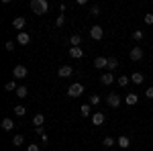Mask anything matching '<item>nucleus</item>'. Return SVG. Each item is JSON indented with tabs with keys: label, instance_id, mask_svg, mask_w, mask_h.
Here are the masks:
<instances>
[{
	"label": "nucleus",
	"instance_id": "393cba45",
	"mask_svg": "<svg viewBox=\"0 0 153 151\" xmlns=\"http://www.w3.org/2000/svg\"><path fill=\"white\" fill-rule=\"evenodd\" d=\"M12 143L19 147V145H23V143H25V137H23V135H14V137H12Z\"/></svg>",
	"mask_w": 153,
	"mask_h": 151
},
{
	"label": "nucleus",
	"instance_id": "ddd939ff",
	"mask_svg": "<svg viewBox=\"0 0 153 151\" xmlns=\"http://www.w3.org/2000/svg\"><path fill=\"white\" fill-rule=\"evenodd\" d=\"M43 123H45V115L37 112V115L33 116V125H35V127H43Z\"/></svg>",
	"mask_w": 153,
	"mask_h": 151
},
{
	"label": "nucleus",
	"instance_id": "c756f323",
	"mask_svg": "<svg viewBox=\"0 0 153 151\" xmlns=\"http://www.w3.org/2000/svg\"><path fill=\"white\" fill-rule=\"evenodd\" d=\"M143 21H145L147 25H153V14H151V12H147V14L143 16Z\"/></svg>",
	"mask_w": 153,
	"mask_h": 151
},
{
	"label": "nucleus",
	"instance_id": "cd10ccee",
	"mask_svg": "<svg viewBox=\"0 0 153 151\" xmlns=\"http://www.w3.org/2000/svg\"><path fill=\"white\" fill-rule=\"evenodd\" d=\"M102 143H104V147H112V145H114V139H112V137H104Z\"/></svg>",
	"mask_w": 153,
	"mask_h": 151
},
{
	"label": "nucleus",
	"instance_id": "f3484780",
	"mask_svg": "<svg viewBox=\"0 0 153 151\" xmlns=\"http://www.w3.org/2000/svg\"><path fill=\"white\" fill-rule=\"evenodd\" d=\"M125 100H127V104H137V102H139V96H137V94L135 92H131V94H127V98H125Z\"/></svg>",
	"mask_w": 153,
	"mask_h": 151
},
{
	"label": "nucleus",
	"instance_id": "72a5a7b5",
	"mask_svg": "<svg viewBox=\"0 0 153 151\" xmlns=\"http://www.w3.org/2000/svg\"><path fill=\"white\" fill-rule=\"evenodd\" d=\"M37 135H39V137H43V135H45V129H43V127H37Z\"/></svg>",
	"mask_w": 153,
	"mask_h": 151
},
{
	"label": "nucleus",
	"instance_id": "423d86ee",
	"mask_svg": "<svg viewBox=\"0 0 153 151\" xmlns=\"http://www.w3.org/2000/svg\"><path fill=\"white\" fill-rule=\"evenodd\" d=\"M57 74H59V78H70V76H74V68L71 65H61L57 70Z\"/></svg>",
	"mask_w": 153,
	"mask_h": 151
},
{
	"label": "nucleus",
	"instance_id": "f03ea898",
	"mask_svg": "<svg viewBox=\"0 0 153 151\" xmlns=\"http://www.w3.org/2000/svg\"><path fill=\"white\" fill-rule=\"evenodd\" d=\"M82 94H84V86L80 82H74L70 88H68V96H70V98H80Z\"/></svg>",
	"mask_w": 153,
	"mask_h": 151
},
{
	"label": "nucleus",
	"instance_id": "473e14b6",
	"mask_svg": "<svg viewBox=\"0 0 153 151\" xmlns=\"http://www.w3.org/2000/svg\"><path fill=\"white\" fill-rule=\"evenodd\" d=\"M145 98H153V86H151V88H147V92H145Z\"/></svg>",
	"mask_w": 153,
	"mask_h": 151
},
{
	"label": "nucleus",
	"instance_id": "9b49d317",
	"mask_svg": "<svg viewBox=\"0 0 153 151\" xmlns=\"http://www.w3.org/2000/svg\"><path fill=\"white\" fill-rule=\"evenodd\" d=\"M112 82H117V80H114V76H112V71L100 76V84H106V86H108V84H112Z\"/></svg>",
	"mask_w": 153,
	"mask_h": 151
},
{
	"label": "nucleus",
	"instance_id": "6ab92c4d",
	"mask_svg": "<svg viewBox=\"0 0 153 151\" xmlns=\"http://www.w3.org/2000/svg\"><path fill=\"white\" fill-rule=\"evenodd\" d=\"M27 94H29V88H27V86H19V88H16V96H19V98H27Z\"/></svg>",
	"mask_w": 153,
	"mask_h": 151
},
{
	"label": "nucleus",
	"instance_id": "f8f14e48",
	"mask_svg": "<svg viewBox=\"0 0 153 151\" xmlns=\"http://www.w3.org/2000/svg\"><path fill=\"white\" fill-rule=\"evenodd\" d=\"M25 23H27L25 16H16V19H12V27H14V29H23Z\"/></svg>",
	"mask_w": 153,
	"mask_h": 151
},
{
	"label": "nucleus",
	"instance_id": "412c9836",
	"mask_svg": "<svg viewBox=\"0 0 153 151\" xmlns=\"http://www.w3.org/2000/svg\"><path fill=\"white\" fill-rule=\"evenodd\" d=\"M70 43H71V47H80V43H82V37H80V35H71V37H70Z\"/></svg>",
	"mask_w": 153,
	"mask_h": 151
},
{
	"label": "nucleus",
	"instance_id": "bb28decb",
	"mask_svg": "<svg viewBox=\"0 0 153 151\" xmlns=\"http://www.w3.org/2000/svg\"><path fill=\"white\" fill-rule=\"evenodd\" d=\"M25 112H27V110H25V106H21V104L14 108V115L16 116H25Z\"/></svg>",
	"mask_w": 153,
	"mask_h": 151
},
{
	"label": "nucleus",
	"instance_id": "c9c22d12",
	"mask_svg": "<svg viewBox=\"0 0 153 151\" xmlns=\"http://www.w3.org/2000/svg\"><path fill=\"white\" fill-rule=\"evenodd\" d=\"M27 151H39V145H29Z\"/></svg>",
	"mask_w": 153,
	"mask_h": 151
},
{
	"label": "nucleus",
	"instance_id": "20e7f679",
	"mask_svg": "<svg viewBox=\"0 0 153 151\" xmlns=\"http://www.w3.org/2000/svg\"><path fill=\"white\" fill-rule=\"evenodd\" d=\"M106 102H108V106H112V108H117V106H120V96L114 92H110L108 96H106Z\"/></svg>",
	"mask_w": 153,
	"mask_h": 151
},
{
	"label": "nucleus",
	"instance_id": "f257e3e1",
	"mask_svg": "<svg viewBox=\"0 0 153 151\" xmlns=\"http://www.w3.org/2000/svg\"><path fill=\"white\" fill-rule=\"evenodd\" d=\"M31 10L35 14H45L49 10V2L47 0H31Z\"/></svg>",
	"mask_w": 153,
	"mask_h": 151
},
{
	"label": "nucleus",
	"instance_id": "a211bd4d",
	"mask_svg": "<svg viewBox=\"0 0 153 151\" xmlns=\"http://www.w3.org/2000/svg\"><path fill=\"white\" fill-rule=\"evenodd\" d=\"M2 129H4V131H12V129H14L12 118H2Z\"/></svg>",
	"mask_w": 153,
	"mask_h": 151
},
{
	"label": "nucleus",
	"instance_id": "9d476101",
	"mask_svg": "<svg viewBox=\"0 0 153 151\" xmlns=\"http://www.w3.org/2000/svg\"><path fill=\"white\" fill-rule=\"evenodd\" d=\"M117 143H118V147H123V149H127V147L131 145V139L127 137V135H120V137L117 139Z\"/></svg>",
	"mask_w": 153,
	"mask_h": 151
},
{
	"label": "nucleus",
	"instance_id": "1a4fd4ad",
	"mask_svg": "<svg viewBox=\"0 0 153 151\" xmlns=\"http://www.w3.org/2000/svg\"><path fill=\"white\" fill-rule=\"evenodd\" d=\"M94 68H98V70L108 68V57H96L94 59Z\"/></svg>",
	"mask_w": 153,
	"mask_h": 151
},
{
	"label": "nucleus",
	"instance_id": "a878e982",
	"mask_svg": "<svg viewBox=\"0 0 153 151\" xmlns=\"http://www.w3.org/2000/svg\"><path fill=\"white\" fill-rule=\"evenodd\" d=\"M98 102H100V96H96V94H92V96H90V102H88V104H90V106H96Z\"/></svg>",
	"mask_w": 153,
	"mask_h": 151
},
{
	"label": "nucleus",
	"instance_id": "dca6fc26",
	"mask_svg": "<svg viewBox=\"0 0 153 151\" xmlns=\"http://www.w3.org/2000/svg\"><path fill=\"white\" fill-rule=\"evenodd\" d=\"M131 82H133V84H143V82H145V78H143L141 71H135V74L131 76Z\"/></svg>",
	"mask_w": 153,
	"mask_h": 151
},
{
	"label": "nucleus",
	"instance_id": "0eeeda50",
	"mask_svg": "<svg viewBox=\"0 0 153 151\" xmlns=\"http://www.w3.org/2000/svg\"><path fill=\"white\" fill-rule=\"evenodd\" d=\"M129 57L133 59V61H139V59H143V49L141 47H133L129 53Z\"/></svg>",
	"mask_w": 153,
	"mask_h": 151
},
{
	"label": "nucleus",
	"instance_id": "4468645a",
	"mask_svg": "<svg viewBox=\"0 0 153 151\" xmlns=\"http://www.w3.org/2000/svg\"><path fill=\"white\" fill-rule=\"evenodd\" d=\"M16 41H19L21 45H29V41H31V35H29V33H19Z\"/></svg>",
	"mask_w": 153,
	"mask_h": 151
},
{
	"label": "nucleus",
	"instance_id": "4be33fe9",
	"mask_svg": "<svg viewBox=\"0 0 153 151\" xmlns=\"http://www.w3.org/2000/svg\"><path fill=\"white\" fill-rule=\"evenodd\" d=\"M117 84L120 86V88H127V84H131V78H127V76H120L117 80Z\"/></svg>",
	"mask_w": 153,
	"mask_h": 151
},
{
	"label": "nucleus",
	"instance_id": "2eb2a0df",
	"mask_svg": "<svg viewBox=\"0 0 153 151\" xmlns=\"http://www.w3.org/2000/svg\"><path fill=\"white\" fill-rule=\"evenodd\" d=\"M84 55V51L80 49V47H71L70 49V57H74V59H80Z\"/></svg>",
	"mask_w": 153,
	"mask_h": 151
},
{
	"label": "nucleus",
	"instance_id": "6e6552de",
	"mask_svg": "<svg viewBox=\"0 0 153 151\" xmlns=\"http://www.w3.org/2000/svg\"><path fill=\"white\" fill-rule=\"evenodd\" d=\"M104 112H94V115H92V125H94V127H100V125H104Z\"/></svg>",
	"mask_w": 153,
	"mask_h": 151
},
{
	"label": "nucleus",
	"instance_id": "2f4dec72",
	"mask_svg": "<svg viewBox=\"0 0 153 151\" xmlns=\"http://www.w3.org/2000/svg\"><path fill=\"white\" fill-rule=\"evenodd\" d=\"M63 23H65V16H63V14H59V16H57V21H55V25H57V27H61Z\"/></svg>",
	"mask_w": 153,
	"mask_h": 151
},
{
	"label": "nucleus",
	"instance_id": "f704fd0d",
	"mask_svg": "<svg viewBox=\"0 0 153 151\" xmlns=\"http://www.w3.org/2000/svg\"><path fill=\"white\" fill-rule=\"evenodd\" d=\"M6 51H14V45H12V41L6 43Z\"/></svg>",
	"mask_w": 153,
	"mask_h": 151
},
{
	"label": "nucleus",
	"instance_id": "5701e85b",
	"mask_svg": "<svg viewBox=\"0 0 153 151\" xmlns=\"http://www.w3.org/2000/svg\"><path fill=\"white\" fill-rule=\"evenodd\" d=\"M118 68V59L117 57H108V70L112 71V70H117Z\"/></svg>",
	"mask_w": 153,
	"mask_h": 151
},
{
	"label": "nucleus",
	"instance_id": "7c9ffc66",
	"mask_svg": "<svg viewBox=\"0 0 153 151\" xmlns=\"http://www.w3.org/2000/svg\"><path fill=\"white\" fill-rule=\"evenodd\" d=\"M133 39H135V41H141L143 39V31H133Z\"/></svg>",
	"mask_w": 153,
	"mask_h": 151
},
{
	"label": "nucleus",
	"instance_id": "aec40b11",
	"mask_svg": "<svg viewBox=\"0 0 153 151\" xmlns=\"http://www.w3.org/2000/svg\"><path fill=\"white\" fill-rule=\"evenodd\" d=\"M80 115H82V116H92V106H90V104H84L82 108H80Z\"/></svg>",
	"mask_w": 153,
	"mask_h": 151
},
{
	"label": "nucleus",
	"instance_id": "39448f33",
	"mask_svg": "<svg viewBox=\"0 0 153 151\" xmlns=\"http://www.w3.org/2000/svg\"><path fill=\"white\" fill-rule=\"evenodd\" d=\"M102 35H104V31H102V27H98V25H94V27L90 29V37H92L94 41H98V39H102Z\"/></svg>",
	"mask_w": 153,
	"mask_h": 151
},
{
	"label": "nucleus",
	"instance_id": "c85d7f7f",
	"mask_svg": "<svg viewBox=\"0 0 153 151\" xmlns=\"http://www.w3.org/2000/svg\"><path fill=\"white\" fill-rule=\"evenodd\" d=\"M90 14H92V16H98V14H100V6H90Z\"/></svg>",
	"mask_w": 153,
	"mask_h": 151
},
{
	"label": "nucleus",
	"instance_id": "b1692460",
	"mask_svg": "<svg viewBox=\"0 0 153 151\" xmlns=\"http://www.w3.org/2000/svg\"><path fill=\"white\" fill-rule=\"evenodd\" d=\"M16 88H19L16 82H6V84H4V90H6V92H12V90L16 92Z\"/></svg>",
	"mask_w": 153,
	"mask_h": 151
},
{
	"label": "nucleus",
	"instance_id": "7ed1b4c3",
	"mask_svg": "<svg viewBox=\"0 0 153 151\" xmlns=\"http://www.w3.org/2000/svg\"><path fill=\"white\" fill-rule=\"evenodd\" d=\"M12 76H14L16 80H25V78L29 76V70H27V65H14V70H12Z\"/></svg>",
	"mask_w": 153,
	"mask_h": 151
}]
</instances>
